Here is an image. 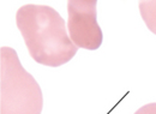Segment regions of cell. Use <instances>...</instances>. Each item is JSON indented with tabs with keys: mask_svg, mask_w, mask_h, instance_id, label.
Listing matches in <instances>:
<instances>
[{
	"mask_svg": "<svg viewBox=\"0 0 156 114\" xmlns=\"http://www.w3.org/2000/svg\"><path fill=\"white\" fill-rule=\"evenodd\" d=\"M135 114H156V103H148L136 111Z\"/></svg>",
	"mask_w": 156,
	"mask_h": 114,
	"instance_id": "5b68a950",
	"label": "cell"
},
{
	"mask_svg": "<svg viewBox=\"0 0 156 114\" xmlns=\"http://www.w3.org/2000/svg\"><path fill=\"white\" fill-rule=\"evenodd\" d=\"M0 114H41L42 90L15 49L0 48Z\"/></svg>",
	"mask_w": 156,
	"mask_h": 114,
	"instance_id": "7a4b0ae2",
	"label": "cell"
},
{
	"mask_svg": "<svg viewBox=\"0 0 156 114\" xmlns=\"http://www.w3.org/2000/svg\"><path fill=\"white\" fill-rule=\"evenodd\" d=\"M16 24L30 57L43 66L59 67L77 53L78 48L66 33L65 20L49 6H22L16 13Z\"/></svg>",
	"mask_w": 156,
	"mask_h": 114,
	"instance_id": "6da1fadb",
	"label": "cell"
},
{
	"mask_svg": "<svg viewBox=\"0 0 156 114\" xmlns=\"http://www.w3.org/2000/svg\"><path fill=\"white\" fill-rule=\"evenodd\" d=\"M140 16L148 29L156 35V0H143L139 2Z\"/></svg>",
	"mask_w": 156,
	"mask_h": 114,
	"instance_id": "277c9868",
	"label": "cell"
},
{
	"mask_svg": "<svg viewBox=\"0 0 156 114\" xmlns=\"http://www.w3.org/2000/svg\"><path fill=\"white\" fill-rule=\"evenodd\" d=\"M96 0H70L67 2L69 34L77 48L96 51L103 35L98 23Z\"/></svg>",
	"mask_w": 156,
	"mask_h": 114,
	"instance_id": "3957f363",
	"label": "cell"
}]
</instances>
